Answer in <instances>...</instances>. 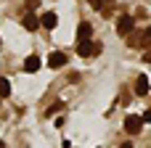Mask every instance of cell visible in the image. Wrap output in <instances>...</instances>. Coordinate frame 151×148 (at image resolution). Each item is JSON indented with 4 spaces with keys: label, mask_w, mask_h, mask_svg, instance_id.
<instances>
[{
    "label": "cell",
    "mask_w": 151,
    "mask_h": 148,
    "mask_svg": "<svg viewBox=\"0 0 151 148\" xmlns=\"http://www.w3.org/2000/svg\"><path fill=\"white\" fill-rule=\"evenodd\" d=\"M143 58H146V61H149V64H151V53H149V56H143Z\"/></svg>",
    "instance_id": "cell-16"
},
{
    "label": "cell",
    "mask_w": 151,
    "mask_h": 148,
    "mask_svg": "<svg viewBox=\"0 0 151 148\" xmlns=\"http://www.w3.org/2000/svg\"><path fill=\"white\" fill-rule=\"evenodd\" d=\"M133 29H135V19L127 16V13H122V16L117 19V32H119V34H130Z\"/></svg>",
    "instance_id": "cell-3"
},
{
    "label": "cell",
    "mask_w": 151,
    "mask_h": 148,
    "mask_svg": "<svg viewBox=\"0 0 151 148\" xmlns=\"http://www.w3.org/2000/svg\"><path fill=\"white\" fill-rule=\"evenodd\" d=\"M66 61H69V58H66V53H61V50H56V53L48 56V66H50V69H61V66H66Z\"/></svg>",
    "instance_id": "cell-5"
},
{
    "label": "cell",
    "mask_w": 151,
    "mask_h": 148,
    "mask_svg": "<svg viewBox=\"0 0 151 148\" xmlns=\"http://www.w3.org/2000/svg\"><path fill=\"white\" fill-rule=\"evenodd\" d=\"M24 5H27V11H35L40 5V0H24Z\"/></svg>",
    "instance_id": "cell-13"
},
{
    "label": "cell",
    "mask_w": 151,
    "mask_h": 148,
    "mask_svg": "<svg viewBox=\"0 0 151 148\" xmlns=\"http://www.w3.org/2000/svg\"><path fill=\"white\" fill-rule=\"evenodd\" d=\"M141 119H143V122H149V124H151V109L146 111V114H143V117H141Z\"/></svg>",
    "instance_id": "cell-14"
},
{
    "label": "cell",
    "mask_w": 151,
    "mask_h": 148,
    "mask_svg": "<svg viewBox=\"0 0 151 148\" xmlns=\"http://www.w3.org/2000/svg\"><path fill=\"white\" fill-rule=\"evenodd\" d=\"M104 3H114V0H104Z\"/></svg>",
    "instance_id": "cell-18"
},
{
    "label": "cell",
    "mask_w": 151,
    "mask_h": 148,
    "mask_svg": "<svg viewBox=\"0 0 151 148\" xmlns=\"http://www.w3.org/2000/svg\"><path fill=\"white\" fill-rule=\"evenodd\" d=\"M141 130H143V119L141 117H135V114L125 117V132L127 135H141Z\"/></svg>",
    "instance_id": "cell-2"
},
{
    "label": "cell",
    "mask_w": 151,
    "mask_h": 148,
    "mask_svg": "<svg viewBox=\"0 0 151 148\" xmlns=\"http://www.w3.org/2000/svg\"><path fill=\"white\" fill-rule=\"evenodd\" d=\"M11 95V82L5 77H0V98H8Z\"/></svg>",
    "instance_id": "cell-10"
},
{
    "label": "cell",
    "mask_w": 151,
    "mask_h": 148,
    "mask_svg": "<svg viewBox=\"0 0 151 148\" xmlns=\"http://www.w3.org/2000/svg\"><path fill=\"white\" fill-rule=\"evenodd\" d=\"M88 5L96 8V11H104V0H88Z\"/></svg>",
    "instance_id": "cell-12"
},
{
    "label": "cell",
    "mask_w": 151,
    "mask_h": 148,
    "mask_svg": "<svg viewBox=\"0 0 151 148\" xmlns=\"http://www.w3.org/2000/svg\"><path fill=\"white\" fill-rule=\"evenodd\" d=\"M0 42H3V40H0Z\"/></svg>",
    "instance_id": "cell-19"
},
{
    "label": "cell",
    "mask_w": 151,
    "mask_h": 148,
    "mask_svg": "<svg viewBox=\"0 0 151 148\" xmlns=\"http://www.w3.org/2000/svg\"><path fill=\"white\" fill-rule=\"evenodd\" d=\"M101 48H104L101 42H90V40H82V42H77V53H80V56H85V58H88V56H96V53H101Z\"/></svg>",
    "instance_id": "cell-1"
},
{
    "label": "cell",
    "mask_w": 151,
    "mask_h": 148,
    "mask_svg": "<svg viewBox=\"0 0 151 148\" xmlns=\"http://www.w3.org/2000/svg\"><path fill=\"white\" fill-rule=\"evenodd\" d=\"M135 93H138V95H146V93H149V77H146V74H141V77L135 79Z\"/></svg>",
    "instance_id": "cell-9"
},
{
    "label": "cell",
    "mask_w": 151,
    "mask_h": 148,
    "mask_svg": "<svg viewBox=\"0 0 151 148\" xmlns=\"http://www.w3.org/2000/svg\"><path fill=\"white\" fill-rule=\"evenodd\" d=\"M0 148H5V143H3V140H0Z\"/></svg>",
    "instance_id": "cell-17"
},
{
    "label": "cell",
    "mask_w": 151,
    "mask_h": 148,
    "mask_svg": "<svg viewBox=\"0 0 151 148\" xmlns=\"http://www.w3.org/2000/svg\"><path fill=\"white\" fill-rule=\"evenodd\" d=\"M40 64H42V61L32 53V56H27V58H24V71H27V74H35V71L40 69Z\"/></svg>",
    "instance_id": "cell-7"
},
{
    "label": "cell",
    "mask_w": 151,
    "mask_h": 148,
    "mask_svg": "<svg viewBox=\"0 0 151 148\" xmlns=\"http://www.w3.org/2000/svg\"><path fill=\"white\" fill-rule=\"evenodd\" d=\"M141 45H151V26L143 32V37H141Z\"/></svg>",
    "instance_id": "cell-11"
},
{
    "label": "cell",
    "mask_w": 151,
    "mask_h": 148,
    "mask_svg": "<svg viewBox=\"0 0 151 148\" xmlns=\"http://www.w3.org/2000/svg\"><path fill=\"white\" fill-rule=\"evenodd\" d=\"M119 148H133V143H122V146H119Z\"/></svg>",
    "instance_id": "cell-15"
},
{
    "label": "cell",
    "mask_w": 151,
    "mask_h": 148,
    "mask_svg": "<svg viewBox=\"0 0 151 148\" xmlns=\"http://www.w3.org/2000/svg\"><path fill=\"white\" fill-rule=\"evenodd\" d=\"M56 24H58V16H56L53 11H48V13L40 16V26H45V29H56Z\"/></svg>",
    "instance_id": "cell-6"
},
{
    "label": "cell",
    "mask_w": 151,
    "mask_h": 148,
    "mask_svg": "<svg viewBox=\"0 0 151 148\" xmlns=\"http://www.w3.org/2000/svg\"><path fill=\"white\" fill-rule=\"evenodd\" d=\"M21 24H24V29H27V32L40 29V19L35 16V11H27V13H24V19H21Z\"/></svg>",
    "instance_id": "cell-4"
},
{
    "label": "cell",
    "mask_w": 151,
    "mask_h": 148,
    "mask_svg": "<svg viewBox=\"0 0 151 148\" xmlns=\"http://www.w3.org/2000/svg\"><path fill=\"white\" fill-rule=\"evenodd\" d=\"M90 34H93V26H90L88 21H82V24L77 26V42H82V40H90Z\"/></svg>",
    "instance_id": "cell-8"
}]
</instances>
